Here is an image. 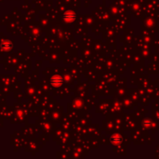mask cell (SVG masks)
<instances>
[{
    "label": "cell",
    "mask_w": 159,
    "mask_h": 159,
    "mask_svg": "<svg viewBox=\"0 0 159 159\" xmlns=\"http://www.w3.org/2000/svg\"><path fill=\"white\" fill-rule=\"evenodd\" d=\"M63 18H64V20H65L66 22H72V21H73L75 19V13H74L72 11L67 12V13L64 15Z\"/></svg>",
    "instance_id": "2"
},
{
    "label": "cell",
    "mask_w": 159,
    "mask_h": 159,
    "mask_svg": "<svg viewBox=\"0 0 159 159\" xmlns=\"http://www.w3.org/2000/svg\"><path fill=\"white\" fill-rule=\"evenodd\" d=\"M51 83L53 86L59 87V86H61L63 84V79L60 76L55 75V76H53L51 78Z\"/></svg>",
    "instance_id": "1"
},
{
    "label": "cell",
    "mask_w": 159,
    "mask_h": 159,
    "mask_svg": "<svg viewBox=\"0 0 159 159\" xmlns=\"http://www.w3.org/2000/svg\"><path fill=\"white\" fill-rule=\"evenodd\" d=\"M111 142L113 144H119L120 142H121V140H122V137L120 135L118 134H116L114 136H113L111 137Z\"/></svg>",
    "instance_id": "3"
}]
</instances>
